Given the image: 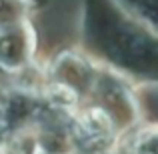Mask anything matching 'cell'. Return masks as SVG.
<instances>
[{"mask_svg": "<svg viewBox=\"0 0 158 154\" xmlns=\"http://www.w3.org/2000/svg\"><path fill=\"white\" fill-rule=\"evenodd\" d=\"M116 122L102 108L92 106L74 114L70 122L72 148L80 154H108L116 140Z\"/></svg>", "mask_w": 158, "mask_h": 154, "instance_id": "obj_1", "label": "cell"}, {"mask_svg": "<svg viewBox=\"0 0 158 154\" xmlns=\"http://www.w3.org/2000/svg\"><path fill=\"white\" fill-rule=\"evenodd\" d=\"M54 80L58 84L70 88L72 92H76L78 96L80 94H88L94 90L98 80V74L86 64L84 60L76 56H62L60 60L54 64Z\"/></svg>", "mask_w": 158, "mask_h": 154, "instance_id": "obj_3", "label": "cell"}, {"mask_svg": "<svg viewBox=\"0 0 158 154\" xmlns=\"http://www.w3.org/2000/svg\"><path fill=\"white\" fill-rule=\"evenodd\" d=\"M34 54V34L28 24L0 30V68L16 72L30 64Z\"/></svg>", "mask_w": 158, "mask_h": 154, "instance_id": "obj_2", "label": "cell"}, {"mask_svg": "<svg viewBox=\"0 0 158 154\" xmlns=\"http://www.w3.org/2000/svg\"><path fill=\"white\" fill-rule=\"evenodd\" d=\"M4 116H6V92H4V90H0V136L8 134L6 122H4Z\"/></svg>", "mask_w": 158, "mask_h": 154, "instance_id": "obj_5", "label": "cell"}, {"mask_svg": "<svg viewBox=\"0 0 158 154\" xmlns=\"http://www.w3.org/2000/svg\"><path fill=\"white\" fill-rule=\"evenodd\" d=\"M34 154H68V152H52V150H44V148H36Z\"/></svg>", "mask_w": 158, "mask_h": 154, "instance_id": "obj_6", "label": "cell"}, {"mask_svg": "<svg viewBox=\"0 0 158 154\" xmlns=\"http://www.w3.org/2000/svg\"><path fill=\"white\" fill-rule=\"evenodd\" d=\"M28 8V0H0V30L22 24Z\"/></svg>", "mask_w": 158, "mask_h": 154, "instance_id": "obj_4", "label": "cell"}]
</instances>
